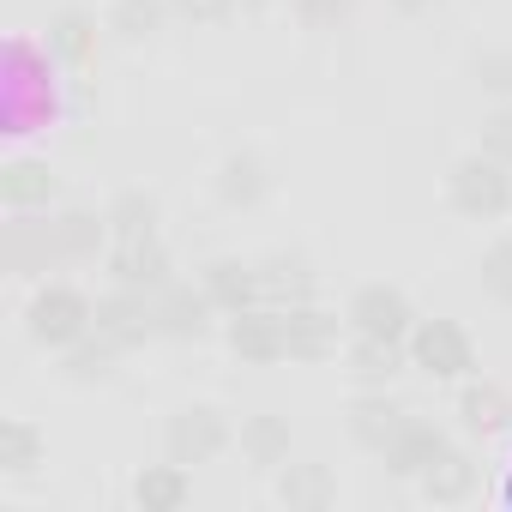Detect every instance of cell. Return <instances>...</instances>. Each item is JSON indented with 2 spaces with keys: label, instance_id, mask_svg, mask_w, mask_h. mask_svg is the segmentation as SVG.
Instances as JSON below:
<instances>
[{
  "label": "cell",
  "instance_id": "21",
  "mask_svg": "<svg viewBox=\"0 0 512 512\" xmlns=\"http://www.w3.org/2000/svg\"><path fill=\"white\" fill-rule=\"evenodd\" d=\"M241 458L260 464V470H284V464H290V422L272 416V410L247 416V422H241Z\"/></svg>",
  "mask_w": 512,
  "mask_h": 512
},
{
  "label": "cell",
  "instance_id": "7",
  "mask_svg": "<svg viewBox=\"0 0 512 512\" xmlns=\"http://www.w3.org/2000/svg\"><path fill=\"white\" fill-rule=\"evenodd\" d=\"M163 446H169L175 464H205V458H217V452L229 446V422H223V410H211V404H187V410L169 416Z\"/></svg>",
  "mask_w": 512,
  "mask_h": 512
},
{
  "label": "cell",
  "instance_id": "15",
  "mask_svg": "<svg viewBox=\"0 0 512 512\" xmlns=\"http://www.w3.org/2000/svg\"><path fill=\"white\" fill-rule=\"evenodd\" d=\"M284 326H290V356H296V362H326V356H338V332H344V320L326 314L320 302L284 308Z\"/></svg>",
  "mask_w": 512,
  "mask_h": 512
},
{
  "label": "cell",
  "instance_id": "28",
  "mask_svg": "<svg viewBox=\"0 0 512 512\" xmlns=\"http://www.w3.org/2000/svg\"><path fill=\"white\" fill-rule=\"evenodd\" d=\"M61 356H67V380H109V374H115L121 344H109L103 332H97V338L85 332V338H79L73 350H61Z\"/></svg>",
  "mask_w": 512,
  "mask_h": 512
},
{
  "label": "cell",
  "instance_id": "13",
  "mask_svg": "<svg viewBox=\"0 0 512 512\" xmlns=\"http://www.w3.org/2000/svg\"><path fill=\"white\" fill-rule=\"evenodd\" d=\"M55 223V247H61V266H85V260H97V253H109V211L97 217V211H85V205H67L61 217H49Z\"/></svg>",
  "mask_w": 512,
  "mask_h": 512
},
{
  "label": "cell",
  "instance_id": "2",
  "mask_svg": "<svg viewBox=\"0 0 512 512\" xmlns=\"http://www.w3.org/2000/svg\"><path fill=\"white\" fill-rule=\"evenodd\" d=\"M25 332H31V344H43V350H73L85 332H97V308H91L79 290L49 284V290H37V296H31Z\"/></svg>",
  "mask_w": 512,
  "mask_h": 512
},
{
  "label": "cell",
  "instance_id": "1",
  "mask_svg": "<svg viewBox=\"0 0 512 512\" xmlns=\"http://www.w3.org/2000/svg\"><path fill=\"white\" fill-rule=\"evenodd\" d=\"M446 199H452L458 217H476V223L506 217L512 211V169L488 151H470L446 169Z\"/></svg>",
  "mask_w": 512,
  "mask_h": 512
},
{
  "label": "cell",
  "instance_id": "6",
  "mask_svg": "<svg viewBox=\"0 0 512 512\" xmlns=\"http://www.w3.org/2000/svg\"><path fill=\"white\" fill-rule=\"evenodd\" d=\"M97 332H103L109 344H121V350H139L145 338H157V296L115 284V290L97 302Z\"/></svg>",
  "mask_w": 512,
  "mask_h": 512
},
{
  "label": "cell",
  "instance_id": "11",
  "mask_svg": "<svg viewBox=\"0 0 512 512\" xmlns=\"http://www.w3.org/2000/svg\"><path fill=\"white\" fill-rule=\"evenodd\" d=\"M61 199V175L37 157H13L0 169V205L7 211H49Z\"/></svg>",
  "mask_w": 512,
  "mask_h": 512
},
{
  "label": "cell",
  "instance_id": "8",
  "mask_svg": "<svg viewBox=\"0 0 512 512\" xmlns=\"http://www.w3.org/2000/svg\"><path fill=\"white\" fill-rule=\"evenodd\" d=\"M0 260H7L13 278H43L49 266H61V247H55V223H31L19 211V223L0 229Z\"/></svg>",
  "mask_w": 512,
  "mask_h": 512
},
{
  "label": "cell",
  "instance_id": "10",
  "mask_svg": "<svg viewBox=\"0 0 512 512\" xmlns=\"http://www.w3.org/2000/svg\"><path fill=\"white\" fill-rule=\"evenodd\" d=\"M211 296L193 290V284H163L157 290V338H181V344H199L211 332Z\"/></svg>",
  "mask_w": 512,
  "mask_h": 512
},
{
  "label": "cell",
  "instance_id": "35",
  "mask_svg": "<svg viewBox=\"0 0 512 512\" xmlns=\"http://www.w3.org/2000/svg\"><path fill=\"white\" fill-rule=\"evenodd\" d=\"M398 13H428V7H440V0H392Z\"/></svg>",
  "mask_w": 512,
  "mask_h": 512
},
{
  "label": "cell",
  "instance_id": "19",
  "mask_svg": "<svg viewBox=\"0 0 512 512\" xmlns=\"http://www.w3.org/2000/svg\"><path fill=\"white\" fill-rule=\"evenodd\" d=\"M416 482H422V494H428L434 506H458V500H470V494H476V458H470V452H458V446H446V452L416 476Z\"/></svg>",
  "mask_w": 512,
  "mask_h": 512
},
{
  "label": "cell",
  "instance_id": "17",
  "mask_svg": "<svg viewBox=\"0 0 512 512\" xmlns=\"http://www.w3.org/2000/svg\"><path fill=\"white\" fill-rule=\"evenodd\" d=\"M410 416L386 398V392H362L356 404H350V440L356 446H368V452H386L392 440H398V428H404Z\"/></svg>",
  "mask_w": 512,
  "mask_h": 512
},
{
  "label": "cell",
  "instance_id": "34",
  "mask_svg": "<svg viewBox=\"0 0 512 512\" xmlns=\"http://www.w3.org/2000/svg\"><path fill=\"white\" fill-rule=\"evenodd\" d=\"M296 13H302V25H338L350 13V0H296Z\"/></svg>",
  "mask_w": 512,
  "mask_h": 512
},
{
  "label": "cell",
  "instance_id": "18",
  "mask_svg": "<svg viewBox=\"0 0 512 512\" xmlns=\"http://www.w3.org/2000/svg\"><path fill=\"white\" fill-rule=\"evenodd\" d=\"M446 446H452V440H446L434 422H416V416H410V422L398 428V440H392L380 458H386V470H392V476H422Z\"/></svg>",
  "mask_w": 512,
  "mask_h": 512
},
{
  "label": "cell",
  "instance_id": "24",
  "mask_svg": "<svg viewBox=\"0 0 512 512\" xmlns=\"http://www.w3.org/2000/svg\"><path fill=\"white\" fill-rule=\"evenodd\" d=\"M458 416H464V428L494 434V428H506L512 404H506V392H500V386H488V380H464V392H458Z\"/></svg>",
  "mask_w": 512,
  "mask_h": 512
},
{
  "label": "cell",
  "instance_id": "14",
  "mask_svg": "<svg viewBox=\"0 0 512 512\" xmlns=\"http://www.w3.org/2000/svg\"><path fill=\"white\" fill-rule=\"evenodd\" d=\"M253 266H260V302H272V308L314 302V266L302 253H266V260H253Z\"/></svg>",
  "mask_w": 512,
  "mask_h": 512
},
{
  "label": "cell",
  "instance_id": "29",
  "mask_svg": "<svg viewBox=\"0 0 512 512\" xmlns=\"http://www.w3.org/2000/svg\"><path fill=\"white\" fill-rule=\"evenodd\" d=\"M163 13H175L169 0H115V13H109V31H121L127 43H145V37L163 25Z\"/></svg>",
  "mask_w": 512,
  "mask_h": 512
},
{
  "label": "cell",
  "instance_id": "26",
  "mask_svg": "<svg viewBox=\"0 0 512 512\" xmlns=\"http://www.w3.org/2000/svg\"><path fill=\"white\" fill-rule=\"evenodd\" d=\"M404 362H410L404 344H386V338H356V344H350V374H362L368 386H386Z\"/></svg>",
  "mask_w": 512,
  "mask_h": 512
},
{
  "label": "cell",
  "instance_id": "16",
  "mask_svg": "<svg viewBox=\"0 0 512 512\" xmlns=\"http://www.w3.org/2000/svg\"><path fill=\"white\" fill-rule=\"evenodd\" d=\"M266 193H272V169H266V157H253V151L223 157V169H217V199H223L229 211H253Z\"/></svg>",
  "mask_w": 512,
  "mask_h": 512
},
{
  "label": "cell",
  "instance_id": "3",
  "mask_svg": "<svg viewBox=\"0 0 512 512\" xmlns=\"http://www.w3.org/2000/svg\"><path fill=\"white\" fill-rule=\"evenodd\" d=\"M404 350H410V368H422L428 380H470L476 374V344L458 320H416Z\"/></svg>",
  "mask_w": 512,
  "mask_h": 512
},
{
  "label": "cell",
  "instance_id": "4",
  "mask_svg": "<svg viewBox=\"0 0 512 512\" xmlns=\"http://www.w3.org/2000/svg\"><path fill=\"white\" fill-rule=\"evenodd\" d=\"M344 320H350L356 338H386V344H410V332H416V308L398 284H362L350 296Z\"/></svg>",
  "mask_w": 512,
  "mask_h": 512
},
{
  "label": "cell",
  "instance_id": "12",
  "mask_svg": "<svg viewBox=\"0 0 512 512\" xmlns=\"http://www.w3.org/2000/svg\"><path fill=\"white\" fill-rule=\"evenodd\" d=\"M199 290L211 296V308L217 314H241V308H253L260 302V266L253 260H211L205 272H199Z\"/></svg>",
  "mask_w": 512,
  "mask_h": 512
},
{
  "label": "cell",
  "instance_id": "31",
  "mask_svg": "<svg viewBox=\"0 0 512 512\" xmlns=\"http://www.w3.org/2000/svg\"><path fill=\"white\" fill-rule=\"evenodd\" d=\"M476 85L494 91V97H512V49H488L476 61Z\"/></svg>",
  "mask_w": 512,
  "mask_h": 512
},
{
  "label": "cell",
  "instance_id": "25",
  "mask_svg": "<svg viewBox=\"0 0 512 512\" xmlns=\"http://www.w3.org/2000/svg\"><path fill=\"white\" fill-rule=\"evenodd\" d=\"M37 464H43V434L25 416H7V422H0V470H7V476H31Z\"/></svg>",
  "mask_w": 512,
  "mask_h": 512
},
{
  "label": "cell",
  "instance_id": "33",
  "mask_svg": "<svg viewBox=\"0 0 512 512\" xmlns=\"http://www.w3.org/2000/svg\"><path fill=\"white\" fill-rule=\"evenodd\" d=\"M169 7H175L181 19H193V25H223V19L235 13V0H169Z\"/></svg>",
  "mask_w": 512,
  "mask_h": 512
},
{
  "label": "cell",
  "instance_id": "30",
  "mask_svg": "<svg viewBox=\"0 0 512 512\" xmlns=\"http://www.w3.org/2000/svg\"><path fill=\"white\" fill-rule=\"evenodd\" d=\"M482 290L512 308V241H494V247L482 253Z\"/></svg>",
  "mask_w": 512,
  "mask_h": 512
},
{
  "label": "cell",
  "instance_id": "22",
  "mask_svg": "<svg viewBox=\"0 0 512 512\" xmlns=\"http://www.w3.org/2000/svg\"><path fill=\"white\" fill-rule=\"evenodd\" d=\"M49 55H55V61H67L73 73H85V67L97 61V19H91V13H79V7L55 13V25H49Z\"/></svg>",
  "mask_w": 512,
  "mask_h": 512
},
{
  "label": "cell",
  "instance_id": "23",
  "mask_svg": "<svg viewBox=\"0 0 512 512\" xmlns=\"http://www.w3.org/2000/svg\"><path fill=\"white\" fill-rule=\"evenodd\" d=\"M332 494H338V482L326 464H284V476H278V500L290 512H320V506H332Z\"/></svg>",
  "mask_w": 512,
  "mask_h": 512
},
{
  "label": "cell",
  "instance_id": "9",
  "mask_svg": "<svg viewBox=\"0 0 512 512\" xmlns=\"http://www.w3.org/2000/svg\"><path fill=\"white\" fill-rule=\"evenodd\" d=\"M109 278L115 284H127V290H163V284H175L169 278V247L157 241V235H133V241H115L109 247Z\"/></svg>",
  "mask_w": 512,
  "mask_h": 512
},
{
  "label": "cell",
  "instance_id": "32",
  "mask_svg": "<svg viewBox=\"0 0 512 512\" xmlns=\"http://www.w3.org/2000/svg\"><path fill=\"white\" fill-rule=\"evenodd\" d=\"M482 151H488V157H500V163L512 169V103H506V109H494V115L482 121Z\"/></svg>",
  "mask_w": 512,
  "mask_h": 512
},
{
  "label": "cell",
  "instance_id": "27",
  "mask_svg": "<svg viewBox=\"0 0 512 512\" xmlns=\"http://www.w3.org/2000/svg\"><path fill=\"white\" fill-rule=\"evenodd\" d=\"M109 229H115V241L157 235V199H151V193H139V187L115 193V199H109Z\"/></svg>",
  "mask_w": 512,
  "mask_h": 512
},
{
  "label": "cell",
  "instance_id": "5",
  "mask_svg": "<svg viewBox=\"0 0 512 512\" xmlns=\"http://www.w3.org/2000/svg\"><path fill=\"white\" fill-rule=\"evenodd\" d=\"M223 338H229V350H235L241 362H253V368L290 362V326H284V308H272V302H253V308L229 314Z\"/></svg>",
  "mask_w": 512,
  "mask_h": 512
},
{
  "label": "cell",
  "instance_id": "20",
  "mask_svg": "<svg viewBox=\"0 0 512 512\" xmlns=\"http://www.w3.org/2000/svg\"><path fill=\"white\" fill-rule=\"evenodd\" d=\"M187 494H193V482H187V464H145L139 476H133V506L139 512H181L187 506Z\"/></svg>",
  "mask_w": 512,
  "mask_h": 512
}]
</instances>
